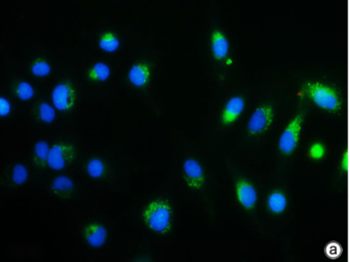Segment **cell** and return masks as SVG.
Masks as SVG:
<instances>
[{"instance_id": "1", "label": "cell", "mask_w": 350, "mask_h": 262, "mask_svg": "<svg viewBox=\"0 0 350 262\" xmlns=\"http://www.w3.org/2000/svg\"><path fill=\"white\" fill-rule=\"evenodd\" d=\"M143 218L151 231L166 235L172 229L173 210L167 200H155L145 208Z\"/></svg>"}, {"instance_id": "2", "label": "cell", "mask_w": 350, "mask_h": 262, "mask_svg": "<svg viewBox=\"0 0 350 262\" xmlns=\"http://www.w3.org/2000/svg\"><path fill=\"white\" fill-rule=\"evenodd\" d=\"M303 93L319 107L330 112H338L342 107L340 93L331 86L322 83H306L303 87Z\"/></svg>"}, {"instance_id": "3", "label": "cell", "mask_w": 350, "mask_h": 262, "mask_svg": "<svg viewBox=\"0 0 350 262\" xmlns=\"http://www.w3.org/2000/svg\"><path fill=\"white\" fill-rule=\"evenodd\" d=\"M303 119L304 117L302 114L298 115L290 122L286 130L283 132L279 142V147L282 154L288 156L294 153L299 142V136L302 129Z\"/></svg>"}, {"instance_id": "4", "label": "cell", "mask_w": 350, "mask_h": 262, "mask_svg": "<svg viewBox=\"0 0 350 262\" xmlns=\"http://www.w3.org/2000/svg\"><path fill=\"white\" fill-rule=\"evenodd\" d=\"M75 159V149L68 143H57L51 147L48 165L54 170L66 168Z\"/></svg>"}, {"instance_id": "5", "label": "cell", "mask_w": 350, "mask_h": 262, "mask_svg": "<svg viewBox=\"0 0 350 262\" xmlns=\"http://www.w3.org/2000/svg\"><path fill=\"white\" fill-rule=\"evenodd\" d=\"M274 108L270 105H262L258 107L249 121V133L251 135H258L267 131L274 121Z\"/></svg>"}, {"instance_id": "6", "label": "cell", "mask_w": 350, "mask_h": 262, "mask_svg": "<svg viewBox=\"0 0 350 262\" xmlns=\"http://www.w3.org/2000/svg\"><path fill=\"white\" fill-rule=\"evenodd\" d=\"M52 100L58 110L68 111L75 105L76 91L69 82H63L54 88Z\"/></svg>"}, {"instance_id": "7", "label": "cell", "mask_w": 350, "mask_h": 262, "mask_svg": "<svg viewBox=\"0 0 350 262\" xmlns=\"http://www.w3.org/2000/svg\"><path fill=\"white\" fill-rule=\"evenodd\" d=\"M184 178L193 190H201L205 183V173L201 164L194 159H187L183 165Z\"/></svg>"}, {"instance_id": "8", "label": "cell", "mask_w": 350, "mask_h": 262, "mask_svg": "<svg viewBox=\"0 0 350 262\" xmlns=\"http://www.w3.org/2000/svg\"><path fill=\"white\" fill-rule=\"evenodd\" d=\"M237 196L241 205L248 210L255 207L258 199L256 189L245 179H241L237 183Z\"/></svg>"}, {"instance_id": "9", "label": "cell", "mask_w": 350, "mask_h": 262, "mask_svg": "<svg viewBox=\"0 0 350 262\" xmlns=\"http://www.w3.org/2000/svg\"><path fill=\"white\" fill-rule=\"evenodd\" d=\"M245 108V100L242 97H232L226 103L222 112V123L224 125L232 124L236 122Z\"/></svg>"}, {"instance_id": "10", "label": "cell", "mask_w": 350, "mask_h": 262, "mask_svg": "<svg viewBox=\"0 0 350 262\" xmlns=\"http://www.w3.org/2000/svg\"><path fill=\"white\" fill-rule=\"evenodd\" d=\"M88 244L94 248H101L107 241V230L100 223H92L85 229Z\"/></svg>"}, {"instance_id": "11", "label": "cell", "mask_w": 350, "mask_h": 262, "mask_svg": "<svg viewBox=\"0 0 350 262\" xmlns=\"http://www.w3.org/2000/svg\"><path fill=\"white\" fill-rule=\"evenodd\" d=\"M151 76L150 66L147 63L139 62L134 64L130 71H129V80L130 82L139 88L145 87L149 81Z\"/></svg>"}, {"instance_id": "12", "label": "cell", "mask_w": 350, "mask_h": 262, "mask_svg": "<svg viewBox=\"0 0 350 262\" xmlns=\"http://www.w3.org/2000/svg\"><path fill=\"white\" fill-rule=\"evenodd\" d=\"M212 52L217 60L224 59L229 52V44L226 36L219 30H215L212 34Z\"/></svg>"}, {"instance_id": "13", "label": "cell", "mask_w": 350, "mask_h": 262, "mask_svg": "<svg viewBox=\"0 0 350 262\" xmlns=\"http://www.w3.org/2000/svg\"><path fill=\"white\" fill-rule=\"evenodd\" d=\"M51 189L52 192L57 196H60L62 198H69L73 192L74 183L69 177L62 175L55 178Z\"/></svg>"}, {"instance_id": "14", "label": "cell", "mask_w": 350, "mask_h": 262, "mask_svg": "<svg viewBox=\"0 0 350 262\" xmlns=\"http://www.w3.org/2000/svg\"><path fill=\"white\" fill-rule=\"evenodd\" d=\"M267 206L272 213H275V214L283 213L288 206V200H287L286 195L281 191L272 192L268 197Z\"/></svg>"}, {"instance_id": "15", "label": "cell", "mask_w": 350, "mask_h": 262, "mask_svg": "<svg viewBox=\"0 0 350 262\" xmlns=\"http://www.w3.org/2000/svg\"><path fill=\"white\" fill-rule=\"evenodd\" d=\"M121 46L119 37L112 32H105L101 35L99 40V47L108 53H113L118 51Z\"/></svg>"}, {"instance_id": "16", "label": "cell", "mask_w": 350, "mask_h": 262, "mask_svg": "<svg viewBox=\"0 0 350 262\" xmlns=\"http://www.w3.org/2000/svg\"><path fill=\"white\" fill-rule=\"evenodd\" d=\"M51 148L48 142L38 141L34 146V160L36 164L41 167H45L48 164Z\"/></svg>"}, {"instance_id": "17", "label": "cell", "mask_w": 350, "mask_h": 262, "mask_svg": "<svg viewBox=\"0 0 350 262\" xmlns=\"http://www.w3.org/2000/svg\"><path fill=\"white\" fill-rule=\"evenodd\" d=\"M110 67L104 63V62H98L96 63L89 71V78L93 81H99V82H105L110 77Z\"/></svg>"}, {"instance_id": "18", "label": "cell", "mask_w": 350, "mask_h": 262, "mask_svg": "<svg viewBox=\"0 0 350 262\" xmlns=\"http://www.w3.org/2000/svg\"><path fill=\"white\" fill-rule=\"evenodd\" d=\"M51 70L52 68L50 63L42 58L35 60L31 65V72L36 77H47L51 73Z\"/></svg>"}, {"instance_id": "19", "label": "cell", "mask_w": 350, "mask_h": 262, "mask_svg": "<svg viewBox=\"0 0 350 262\" xmlns=\"http://www.w3.org/2000/svg\"><path fill=\"white\" fill-rule=\"evenodd\" d=\"M88 174L93 178H101L106 171L105 164L100 159H92L87 165Z\"/></svg>"}, {"instance_id": "20", "label": "cell", "mask_w": 350, "mask_h": 262, "mask_svg": "<svg viewBox=\"0 0 350 262\" xmlns=\"http://www.w3.org/2000/svg\"><path fill=\"white\" fill-rule=\"evenodd\" d=\"M38 117H40L41 121L51 124L56 118V111L52 105L47 102H43L38 107Z\"/></svg>"}, {"instance_id": "21", "label": "cell", "mask_w": 350, "mask_h": 262, "mask_svg": "<svg viewBox=\"0 0 350 262\" xmlns=\"http://www.w3.org/2000/svg\"><path fill=\"white\" fill-rule=\"evenodd\" d=\"M17 96L23 100H30L34 96V88L28 82H20L16 89Z\"/></svg>"}, {"instance_id": "22", "label": "cell", "mask_w": 350, "mask_h": 262, "mask_svg": "<svg viewBox=\"0 0 350 262\" xmlns=\"http://www.w3.org/2000/svg\"><path fill=\"white\" fill-rule=\"evenodd\" d=\"M28 179V170L22 164H17L13 169V182L17 185L25 183Z\"/></svg>"}, {"instance_id": "23", "label": "cell", "mask_w": 350, "mask_h": 262, "mask_svg": "<svg viewBox=\"0 0 350 262\" xmlns=\"http://www.w3.org/2000/svg\"><path fill=\"white\" fill-rule=\"evenodd\" d=\"M325 154H326L325 145L321 142H316L310 146L309 152H308V157L314 160H321L324 158Z\"/></svg>"}, {"instance_id": "24", "label": "cell", "mask_w": 350, "mask_h": 262, "mask_svg": "<svg viewBox=\"0 0 350 262\" xmlns=\"http://www.w3.org/2000/svg\"><path fill=\"white\" fill-rule=\"evenodd\" d=\"M341 252H342V249H341L340 245H339V244H336V243H331V244H329V245L327 246V248H326V253H327V255H328L329 257H331V258H337V257H339L340 254H341Z\"/></svg>"}, {"instance_id": "25", "label": "cell", "mask_w": 350, "mask_h": 262, "mask_svg": "<svg viewBox=\"0 0 350 262\" xmlns=\"http://www.w3.org/2000/svg\"><path fill=\"white\" fill-rule=\"evenodd\" d=\"M12 110V105L9 100H7L5 97L0 98V116L3 118L10 115Z\"/></svg>"}, {"instance_id": "26", "label": "cell", "mask_w": 350, "mask_h": 262, "mask_svg": "<svg viewBox=\"0 0 350 262\" xmlns=\"http://www.w3.org/2000/svg\"><path fill=\"white\" fill-rule=\"evenodd\" d=\"M341 169L343 171H347V169H348V154H347V152L344 153L343 158L341 159Z\"/></svg>"}]
</instances>
